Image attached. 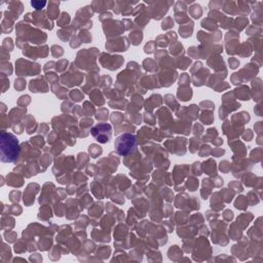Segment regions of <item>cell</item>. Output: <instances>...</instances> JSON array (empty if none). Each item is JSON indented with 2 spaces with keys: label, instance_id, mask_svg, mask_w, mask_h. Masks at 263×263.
Instances as JSON below:
<instances>
[{
  "label": "cell",
  "instance_id": "obj_5",
  "mask_svg": "<svg viewBox=\"0 0 263 263\" xmlns=\"http://www.w3.org/2000/svg\"><path fill=\"white\" fill-rule=\"evenodd\" d=\"M23 81H21V80H16V83H15V87H16V89L17 90H19V91H21L24 87H25V84L26 83H22Z\"/></svg>",
  "mask_w": 263,
  "mask_h": 263
},
{
  "label": "cell",
  "instance_id": "obj_3",
  "mask_svg": "<svg viewBox=\"0 0 263 263\" xmlns=\"http://www.w3.org/2000/svg\"><path fill=\"white\" fill-rule=\"evenodd\" d=\"M92 135L100 143H107L111 137V127L107 124H101L92 130Z\"/></svg>",
  "mask_w": 263,
  "mask_h": 263
},
{
  "label": "cell",
  "instance_id": "obj_1",
  "mask_svg": "<svg viewBox=\"0 0 263 263\" xmlns=\"http://www.w3.org/2000/svg\"><path fill=\"white\" fill-rule=\"evenodd\" d=\"M1 162L2 163H15L20 154L18 139L11 133L1 132Z\"/></svg>",
  "mask_w": 263,
  "mask_h": 263
},
{
  "label": "cell",
  "instance_id": "obj_4",
  "mask_svg": "<svg viewBox=\"0 0 263 263\" xmlns=\"http://www.w3.org/2000/svg\"><path fill=\"white\" fill-rule=\"evenodd\" d=\"M32 6H34L36 9H41L46 3L45 2H37V1H32L31 2Z\"/></svg>",
  "mask_w": 263,
  "mask_h": 263
},
{
  "label": "cell",
  "instance_id": "obj_2",
  "mask_svg": "<svg viewBox=\"0 0 263 263\" xmlns=\"http://www.w3.org/2000/svg\"><path fill=\"white\" fill-rule=\"evenodd\" d=\"M137 140L136 137L131 134H125L116 139L114 146L119 154L127 155L136 148Z\"/></svg>",
  "mask_w": 263,
  "mask_h": 263
}]
</instances>
